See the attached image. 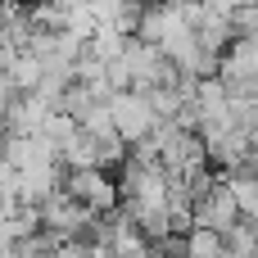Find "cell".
<instances>
[{"instance_id":"cell-2","label":"cell","mask_w":258,"mask_h":258,"mask_svg":"<svg viewBox=\"0 0 258 258\" xmlns=\"http://www.w3.org/2000/svg\"><path fill=\"white\" fill-rule=\"evenodd\" d=\"M59 186H63L73 200H82L91 213H109V209H118V181H109L104 168H68Z\"/></svg>"},{"instance_id":"cell-6","label":"cell","mask_w":258,"mask_h":258,"mask_svg":"<svg viewBox=\"0 0 258 258\" xmlns=\"http://www.w3.org/2000/svg\"><path fill=\"white\" fill-rule=\"evenodd\" d=\"M122 45H127V32L118 27V23H95V32L86 36V50L95 54V59H118L122 54Z\"/></svg>"},{"instance_id":"cell-14","label":"cell","mask_w":258,"mask_h":258,"mask_svg":"<svg viewBox=\"0 0 258 258\" xmlns=\"http://www.w3.org/2000/svg\"><path fill=\"white\" fill-rule=\"evenodd\" d=\"M9 100H14V95H9V91H0V127H5V109H9Z\"/></svg>"},{"instance_id":"cell-1","label":"cell","mask_w":258,"mask_h":258,"mask_svg":"<svg viewBox=\"0 0 258 258\" xmlns=\"http://www.w3.org/2000/svg\"><path fill=\"white\" fill-rule=\"evenodd\" d=\"M36 218H41V227H45L50 236H59V240H68V236H86V227H91V209H86L82 200H73L63 186L50 190V195L36 204Z\"/></svg>"},{"instance_id":"cell-7","label":"cell","mask_w":258,"mask_h":258,"mask_svg":"<svg viewBox=\"0 0 258 258\" xmlns=\"http://www.w3.org/2000/svg\"><path fill=\"white\" fill-rule=\"evenodd\" d=\"M36 132H41V136H45L54 150H63V145H68V141H73L82 127H77V118H73V113H63V109H50V113L41 118V127H36Z\"/></svg>"},{"instance_id":"cell-12","label":"cell","mask_w":258,"mask_h":258,"mask_svg":"<svg viewBox=\"0 0 258 258\" xmlns=\"http://www.w3.org/2000/svg\"><path fill=\"white\" fill-rule=\"evenodd\" d=\"M231 36H249V41H258V5L231 9Z\"/></svg>"},{"instance_id":"cell-13","label":"cell","mask_w":258,"mask_h":258,"mask_svg":"<svg viewBox=\"0 0 258 258\" xmlns=\"http://www.w3.org/2000/svg\"><path fill=\"white\" fill-rule=\"evenodd\" d=\"M0 258H27V254H23V249H18V240H14V245H0Z\"/></svg>"},{"instance_id":"cell-10","label":"cell","mask_w":258,"mask_h":258,"mask_svg":"<svg viewBox=\"0 0 258 258\" xmlns=\"http://www.w3.org/2000/svg\"><path fill=\"white\" fill-rule=\"evenodd\" d=\"M222 249H227L222 231H209V227H190L186 231V258H218Z\"/></svg>"},{"instance_id":"cell-11","label":"cell","mask_w":258,"mask_h":258,"mask_svg":"<svg viewBox=\"0 0 258 258\" xmlns=\"http://www.w3.org/2000/svg\"><path fill=\"white\" fill-rule=\"evenodd\" d=\"M145 100H150V109H154V122H163V118H177L181 113V95H177V86L168 82V86H150L145 91Z\"/></svg>"},{"instance_id":"cell-5","label":"cell","mask_w":258,"mask_h":258,"mask_svg":"<svg viewBox=\"0 0 258 258\" xmlns=\"http://www.w3.org/2000/svg\"><path fill=\"white\" fill-rule=\"evenodd\" d=\"M45 113H50V109H45L32 91H18V95L9 100V109H5V132H14V136H32V132L41 127Z\"/></svg>"},{"instance_id":"cell-8","label":"cell","mask_w":258,"mask_h":258,"mask_svg":"<svg viewBox=\"0 0 258 258\" xmlns=\"http://www.w3.org/2000/svg\"><path fill=\"white\" fill-rule=\"evenodd\" d=\"M222 245H227L231 254H258V222L240 213V218L222 231Z\"/></svg>"},{"instance_id":"cell-9","label":"cell","mask_w":258,"mask_h":258,"mask_svg":"<svg viewBox=\"0 0 258 258\" xmlns=\"http://www.w3.org/2000/svg\"><path fill=\"white\" fill-rule=\"evenodd\" d=\"M5 73H9V82H14V91H32V86L41 82V73H45V68H41V59H36L32 50H18V54H14V63H9Z\"/></svg>"},{"instance_id":"cell-3","label":"cell","mask_w":258,"mask_h":258,"mask_svg":"<svg viewBox=\"0 0 258 258\" xmlns=\"http://www.w3.org/2000/svg\"><path fill=\"white\" fill-rule=\"evenodd\" d=\"M109 113H113V127H118V136L132 145V141H145L150 136V127H154V109H150V100H145V91H113L109 95Z\"/></svg>"},{"instance_id":"cell-4","label":"cell","mask_w":258,"mask_h":258,"mask_svg":"<svg viewBox=\"0 0 258 258\" xmlns=\"http://www.w3.org/2000/svg\"><path fill=\"white\" fill-rule=\"evenodd\" d=\"M59 181H63V163H32V168H18V200L36 209L50 190H59Z\"/></svg>"}]
</instances>
